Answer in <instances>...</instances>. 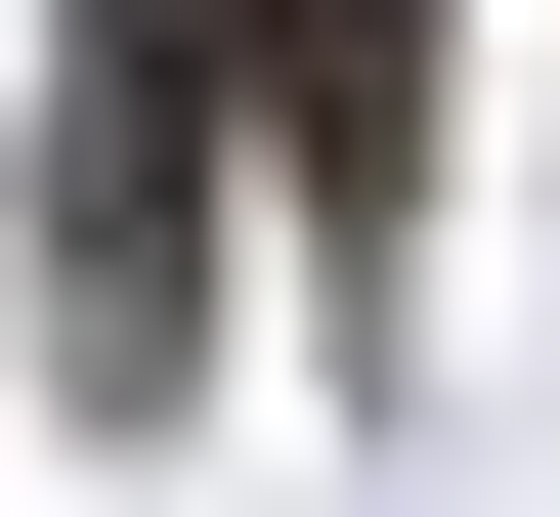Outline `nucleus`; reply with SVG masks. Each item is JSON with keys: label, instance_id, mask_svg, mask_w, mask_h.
Wrapping results in <instances>:
<instances>
[{"label": "nucleus", "instance_id": "1", "mask_svg": "<svg viewBox=\"0 0 560 517\" xmlns=\"http://www.w3.org/2000/svg\"><path fill=\"white\" fill-rule=\"evenodd\" d=\"M259 130H302V216H388L431 173V0H259Z\"/></svg>", "mask_w": 560, "mask_h": 517}]
</instances>
